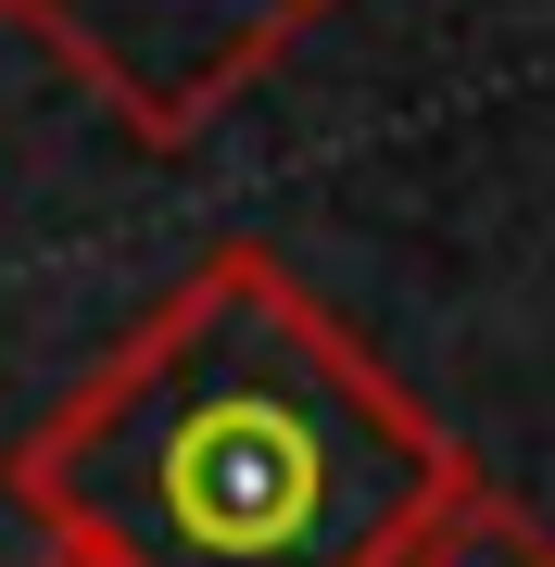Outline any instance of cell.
I'll return each mask as SVG.
<instances>
[{
	"instance_id": "obj_1",
	"label": "cell",
	"mask_w": 555,
	"mask_h": 567,
	"mask_svg": "<svg viewBox=\"0 0 555 567\" xmlns=\"http://www.w3.org/2000/svg\"><path fill=\"white\" fill-rule=\"evenodd\" d=\"M480 466L266 240L152 303L13 442L0 492L89 567H391Z\"/></svg>"
},
{
	"instance_id": "obj_2",
	"label": "cell",
	"mask_w": 555,
	"mask_h": 567,
	"mask_svg": "<svg viewBox=\"0 0 555 567\" xmlns=\"http://www.w3.org/2000/svg\"><path fill=\"white\" fill-rule=\"evenodd\" d=\"M341 0H13L51 63L102 102L140 152H189L215 114H240Z\"/></svg>"
},
{
	"instance_id": "obj_3",
	"label": "cell",
	"mask_w": 555,
	"mask_h": 567,
	"mask_svg": "<svg viewBox=\"0 0 555 567\" xmlns=\"http://www.w3.org/2000/svg\"><path fill=\"white\" fill-rule=\"evenodd\" d=\"M391 567H555V529H531L493 480H467V492H454V505L417 529Z\"/></svg>"
},
{
	"instance_id": "obj_4",
	"label": "cell",
	"mask_w": 555,
	"mask_h": 567,
	"mask_svg": "<svg viewBox=\"0 0 555 567\" xmlns=\"http://www.w3.org/2000/svg\"><path fill=\"white\" fill-rule=\"evenodd\" d=\"M25 567H89V555H76V543H39V555H25Z\"/></svg>"
},
{
	"instance_id": "obj_5",
	"label": "cell",
	"mask_w": 555,
	"mask_h": 567,
	"mask_svg": "<svg viewBox=\"0 0 555 567\" xmlns=\"http://www.w3.org/2000/svg\"><path fill=\"white\" fill-rule=\"evenodd\" d=\"M0 13H13V0H0Z\"/></svg>"
}]
</instances>
